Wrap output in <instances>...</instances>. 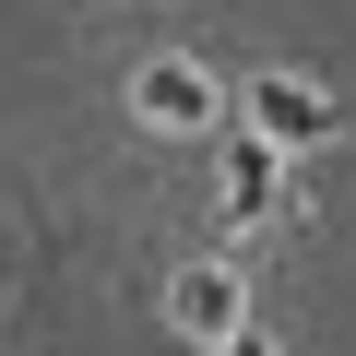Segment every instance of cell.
<instances>
[{
  "instance_id": "1",
  "label": "cell",
  "mask_w": 356,
  "mask_h": 356,
  "mask_svg": "<svg viewBox=\"0 0 356 356\" xmlns=\"http://www.w3.org/2000/svg\"><path fill=\"white\" fill-rule=\"evenodd\" d=\"M131 119L166 131V143H202V131H226V83L202 60H143L131 72Z\"/></svg>"
},
{
  "instance_id": "2",
  "label": "cell",
  "mask_w": 356,
  "mask_h": 356,
  "mask_svg": "<svg viewBox=\"0 0 356 356\" xmlns=\"http://www.w3.org/2000/svg\"><path fill=\"white\" fill-rule=\"evenodd\" d=\"M238 95H250V131H273L285 154H309V143H332V131H344V107H332L309 72H250Z\"/></svg>"
},
{
  "instance_id": "3",
  "label": "cell",
  "mask_w": 356,
  "mask_h": 356,
  "mask_svg": "<svg viewBox=\"0 0 356 356\" xmlns=\"http://www.w3.org/2000/svg\"><path fill=\"white\" fill-rule=\"evenodd\" d=\"M238 321H250V285H238V261H191V273L166 285V332H178V344H202V356H214Z\"/></svg>"
},
{
  "instance_id": "4",
  "label": "cell",
  "mask_w": 356,
  "mask_h": 356,
  "mask_svg": "<svg viewBox=\"0 0 356 356\" xmlns=\"http://www.w3.org/2000/svg\"><path fill=\"white\" fill-rule=\"evenodd\" d=\"M285 202V143L273 131H238L226 143V214H273Z\"/></svg>"
},
{
  "instance_id": "5",
  "label": "cell",
  "mask_w": 356,
  "mask_h": 356,
  "mask_svg": "<svg viewBox=\"0 0 356 356\" xmlns=\"http://www.w3.org/2000/svg\"><path fill=\"white\" fill-rule=\"evenodd\" d=\"M214 356H273V332H261V321H238V332H226Z\"/></svg>"
}]
</instances>
